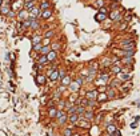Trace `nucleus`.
Listing matches in <instances>:
<instances>
[{
  "label": "nucleus",
  "mask_w": 140,
  "mask_h": 136,
  "mask_svg": "<svg viewBox=\"0 0 140 136\" xmlns=\"http://www.w3.org/2000/svg\"><path fill=\"white\" fill-rule=\"evenodd\" d=\"M35 81L38 86H44V84L47 83V75H44V73H38V75L35 76Z\"/></svg>",
  "instance_id": "obj_2"
},
{
  "label": "nucleus",
  "mask_w": 140,
  "mask_h": 136,
  "mask_svg": "<svg viewBox=\"0 0 140 136\" xmlns=\"http://www.w3.org/2000/svg\"><path fill=\"white\" fill-rule=\"evenodd\" d=\"M83 117L87 119V120H91V119L95 117V113H93V111H85L84 115H83Z\"/></svg>",
  "instance_id": "obj_25"
},
{
  "label": "nucleus",
  "mask_w": 140,
  "mask_h": 136,
  "mask_svg": "<svg viewBox=\"0 0 140 136\" xmlns=\"http://www.w3.org/2000/svg\"><path fill=\"white\" fill-rule=\"evenodd\" d=\"M53 35H55V31H52V29H48V31H45V33H44V38H53Z\"/></svg>",
  "instance_id": "obj_32"
},
{
  "label": "nucleus",
  "mask_w": 140,
  "mask_h": 136,
  "mask_svg": "<svg viewBox=\"0 0 140 136\" xmlns=\"http://www.w3.org/2000/svg\"><path fill=\"white\" fill-rule=\"evenodd\" d=\"M72 136H79V135H72Z\"/></svg>",
  "instance_id": "obj_43"
},
{
  "label": "nucleus",
  "mask_w": 140,
  "mask_h": 136,
  "mask_svg": "<svg viewBox=\"0 0 140 136\" xmlns=\"http://www.w3.org/2000/svg\"><path fill=\"white\" fill-rule=\"evenodd\" d=\"M30 18H35V19H40V16H41V12L43 11L40 10V8L38 7V5H35L33 8H31L30 11Z\"/></svg>",
  "instance_id": "obj_1"
},
{
  "label": "nucleus",
  "mask_w": 140,
  "mask_h": 136,
  "mask_svg": "<svg viewBox=\"0 0 140 136\" xmlns=\"http://www.w3.org/2000/svg\"><path fill=\"white\" fill-rule=\"evenodd\" d=\"M107 18H108V16H107V13H103V12H100V11H99V12L95 15V20H96V21H99V23L105 21V20H107Z\"/></svg>",
  "instance_id": "obj_9"
},
{
  "label": "nucleus",
  "mask_w": 140,
  "mask_h": 136,
  "mask_svg": "<svg viewBox=\"0 0 140 136\" xmlns=\"http://www.w3.org/2000/svg\"><path fill=\"white\" fill-rule=\"evenodd\" d=\"M18 18H19V20H25V19H28L30 18V12H28L27 10H24V8H21V10L18 12Z\"/></svg>",
  "instance_id": "obj_6"
},
{
  "label": "nucleus",
  "mask_w": 140,
  "mask_h": 136,
  "mask_svg": "<svg viewBox=\"0 0 140 136\" xmlns=\"http://www.w3.org/2000/svg\"><path fill=\"white\" fill-rule=\"evenodd\" d=\"M3 1H4V0H0V5H1V4H3Z\"/></svg>",
  "instance_id": "obj_41"
},
{
  "label": "nucleus",
  "mask_w": 140,
  "mask_h": 136,
  "mask_svg": "<svg viewBox=\"0 0 140 136\" xmlns=\"http://www.w3.org/2000/svg\"><path fill=\"white\" fill-rule=\"evenodd\" d=\"M119 72H121V68L118 64H111V73H116L118 75Z\"/></svg>",
  "instance_id": "obj_24"
},
{
  "label": "nucleus",
  "mask_w": 140,
  "mask_h": 136,
  "mask_svg": "<svg viewBox=\"0 0 140 136\" xmlns=\"http://www.w3.org/2000/svg\"><path fill=\"white\" fill-rule=\"evenodd\" d=\"M75 81H76V83H78V84H79V86H80V87H81V86H83V84H84V81H85V79H84V78H83V76H78V78H76V80H75Z\"/></svg>",
  "instance_id": "obj_33"
},
{
  "label": "nucleus",
  "mask_w": 140,
  "mask_h": 136,
  "mask_svg": "<svg viewBox=\"0 0 140 136\" xmlns=\"http://www.w3.org/2000/svg\"><path fill=\"white\" fill-rule=\"evenodd\" d=\"M65 75H67V72H65V69H59V79H60V80H61V79L64 78Z\"/></svg>",
  "instance_id": "obj_36"
},
{
  "label": "nucleus",
  "mask_w": 140,
  "mask_h": 136,
  "mask_svg": "<svg viewBox=\"0 0 140 136\" xmlns=\"http://www.w3.org/2000/svg\"><path fill=\"white\" fill-rule=\"evenodd\" d=\"M121 61L124 64H128V66H130V64H132V61H133V56H123Z\"/></svg>",
  "instance_id": "obj_23"
},
{
  "label": "nucleus",
  "mask_w": 140,
  "mask_h": 136,
  "mask_svg": "<svg viewBox=\"0 0 140 136\" xmlns=\"http://www.w3.org/2000/svg\"><path fill=\"white\" fill-rule=\"evenodd\" d=\"M119 16H120L119 10H115V11H111V12H108V18H110V20H116Z\"/></svg>",
  "instance_id": "obj_14"
},
{
  "label": "nucleus",
  "mask_w": 140,
  "mask_h": 136,
  "mask_svg": "<svg viewBox=\"0 0 140 136\" xmlns=\"http://www.w3.org/2000/svg\"><path fill=\"white\" fill-rule=\"evenodd\" d=\"M16 29H18V32L19 33H23V32H24V27H23V21L21 20H19L18 23H16Z\"/></svg>",
  "instance_id": "obj_26"
},
{
  "label": "nucleus",
  "mask_w": 140,
  "mask_h": 136,
  "mask_svg": "<svg viewBox=\"0 0 140 136\" xmlns=\"http://www.w3.org/2000/svg\"><path fill=\"white\" fill-rule=\"evenodd\" d=\"M70 101H71V103L76 101V95H75V96H70Z\"/></svg>",
  "instance_id": "obj_40"
},
{
  "label": "nucleus",
  "mask_w": 140,
  "mask_h": 136,
  "mask_svg": "<svg viewBox=\"0 0 140 136\" xmlns=\"http://www.w3.org/2000/svg\"><path fill=\"white\" fill-rule=\"evenodd\" d=\"M40 18L43 19V20H50L51 18H52V10L51 8H48V10H44L41 12V16Z\"/></svg>",
  "instance_id": "obj_7"
},
{
  "label": "nucleus",
  "mask_w": 140,
  "mask_h": 136,
  "mask_svg": "<svg viewBox=\"0 0 140 136\" xmlns=\"http://www.w3.org/2000/svg\"><path fill=\"white\" fill-rule=\"evenodd\" d=\"M50 51H51V44L50 45H43L41 49L39 51V55H47Z\"/></svg>",
  "instance_id": "obj_21"
},
{
  "label": "nucleus",
  "mask_w": 140,
  "mask_h": 136,
  "mask_svg": "<svg viewBox=\"0 0 140 136\" xmlns=\"http://www.w3.org/2000/svg\"><path fill=\"white\" fill-rule=\"evenodd\" d=\"M55 117L58 119V121H59L60 124H63V123H65V121H67L68 115H67V112H64V111H58V112H56Z\"/></svg>",
  "instance_id": "obj_3"
},
{
  "label": "nucleus",
  "mask_w": 140,
  "mask_h": 136,
  "mask_svg": "<svg viewBox=\"0 0 140 136\" xmlns=\"http://www.w3.org/2000/svg\"><path fill=\"white\" fill-rule=\"evenodd\" d=\"M78 121H79V126L81 127V128H90V126H91L90 121H88L87 119H83V120H80V117H79Z\"/></svg>",
  "instance_id": "obj_20"
},
{
  "label": "nucleus",
  "mask_w": 140,
  "mask_h": 136,
  "mask_svg": "<svg viewBox=\"0 0 140 136\" xmlns=\"http://www.w3.org/2000/svg\"><path fill=\"white\" fill-rule=\"evenodd\" d=\"M36 5V1H30V0H24V3H23V8L27 11H30L31 8H33Z\"/></svg>",
  "instance_id": "obj_11"
},
{
  "label": "nucleus",
  "mask_w": 140,
  "mask_h": 136,
  "mask_svg": "<svg viewBox=\"0 0 140 136\" xmlns=\"http://www.w3.org/2000/svg\"><path fill=\"white\" fill-rule=\"evenodd\" d=\"M79 117H80V116L76 112L75 113H68V119H67V120L70 121V123H72V124H76V123H78V120H79Z\"/></svg>",
  "instance_id": "obj_10"
},
{
  "label": "nucleus",
  "mask_w": 140,
  "mask_h": 136,
  "mask_svg": "<svg viewBox=\"0 0 140 136\" xmlns=\"http://www.w3.org/2000/svg\"><path fill=\"white\" fill-rule=\"evenodd\" d=\"M68 88L72 91V92H78V91L80 89V86H79L78 83H76V81H71L70 86H68Z\"/></svg>",
  "instance_id": "obj_17"
},
{
  "label": "nucleus",
  "mask_w": 140,
  "mask_h": 136,
  "mask_svg": "<svg viewBox=\"0 0 140 136\" xmlns=\"http://www.w3.org/2000/svg\"><path fill=\"white\" fill-rule=\"evenodd\" d=\"M71 81H72V79H71V75H68V73H67V75H65L64 78L61 79V86L68 87V86H70V83H71Z\"/></svg>",
  "instance_id": "obj_16"
},
{
  "label": "nucleus",
  "mask_w": 140,
  "mask_h": 136,
  "mask_svg": "<svg viewBox=\"0 0 140 136\" xmlns=\"http://www.w3.org/2000/svg\"><path fill=\"white\" fill-rule=\"evenodd\" d=\"M131 76H132V75H131L130 72H124V71H121V72H119V73H118V78H119L121 81H127V80H130Z\"/></svg>",
  "instance_id": "obj_8"
},
{
  "label": "nucleus",
  "mask_w": 140,
  "mask_h": 136,
  "mask_svg": "<svg viewBox=\"0 0 140 136\" xmlns=\"http://www.w3.org/2000/svg\"><path fill=\"white\" fill-rule=\"evenodd\" d=\"M41 36H40V33H35V35L32 36V41H31V43H32V45L33 44H38V43H40V41H41Z\"/></svg>",
  "instance_id": "obj_22"
},
{
  "label": "nucleus",
  "mask_w": 140,
  "mask_h": 136,
  "mask_svg": "<svg viewBox=\"0 0 140 136\" xmlns=\"http://www.w3.org/2000/svg\"><path fill=\"white\" fill-rule=\"evenodd\" d=\"M30 1H38V0H30Z\"/></svg>",
  "instance_id": "obj_42"
},
{
  "label": "nucleus",
  "mask_w": 140,
  "mask_h": 136,
  "mask_svg": "<svg viewBox=\"0 0 140 136\" xmlns=\"http://www.w3.org/2000/svg\"><path fill=\"white\" fill-rule=\"evenodd\" d=\"M84 112H85V107L81 106V104H76V113H78L80 117H83Z\"/></svg>",
  "instance_id": "obj_15"
},
{
  "label": "nucleus",
  "mask_w": 140,
  "mask_h": 136,
  "mask_svg": "<svg viewBox=\"0 0 140 136\" xmlns=\"http://www.w3.org/2000/svg\"><path fill=\"white\" fill-rule=\"evenodd\" d=\"M58 52L59 51H53V49H51L50 52L47 53V60H48V63H51V61H56V59H58Z\"/></svg>",
  "instance_id": "obj_5"
},
{
  "label": "nucleus",
  "mask_w": 140,
  "mask_h": 136,
  "mask_svg": "<svg viewBox=\"0 0 140 136\" xmlns=\"http://www.w3.org/2000/svg\"><path fill=\"white\" fill-rule=\"evenodd\" d=\"M56 112H58V109H56L55 107H51V108L48 109V115H50V117H55Z\"/></svg>",
  "instance_id": "obj_29"
},
{
  "label": "nucleus",
  "mask_w": 140,
  "mask_h": 136,
  "mask_svg": "<svg viewBox=\"0 0 140 136\" xmlns=\"http://www.w3.org/2000/svg\"><path fill=\"white\" fill-rule=\"evenodd\" d=\"M21 1H24V0H21Z\"/></svg>",
  "instance_id": "obj_45"
},
{
  "label": "nucleus",
  "mask_w": 140,
  "mask_h": 136,
  "mask_svg": "<svg viewBox=\"0 0 140 136\" xmlns=\"http://www.w3.org/2000/svg\"><path fill=\"white\" fill-rule=\"evenodd\" d=\"M96 7L98 8H101V7H104V0H96Z\"/></svg>",
  "instance_id": "obj_37"
},
{
  "label": "nucleus",
  "mask_w": 140,
  "mask_h": 136,
  "mask_svg": "<svg viewBox=\"0 0 140 136\" xmlns=\"http://www.w3.org/2000/svg\"><path fill=\"white\" fill-rule=\"evenodd\" d=\"M31 29H33V31L40 29V20L32 18V20H31Z\"/></svg>",
  "instance_id": "obj_12"
},
{
  "label": "nucleus",
  "mask_w": 140,
  "mask_h": 136,
  "mask_svg": "<svg viewBox=\"0 0 140 136\" xmlns=\"http://www.w3.org/2000/svg\"><path fill=\"white\" fill-rule=\"evenodd\" d=\"M43 67L44 66H41V64H39L38 61H36V63L33 64V71H40V69H43Z\"/></svg>",
  "instance_id": "obj_35"
},
{
  "label": "nucleus",
  "mask_w": 140,
  "mask_h": 136,
  "mask_svg": "<svg viewBox=\"0 0 140 136\" xmlns=\"http://www.w3.org/2000/svg\"><path fill=\"white\" fill-rule=\"evenodd\" d=\"M98 89H93V91H87L85 92V99L87 100H96V97H98Z\"/></svg>",
  "instance_id": "obj_4"
},
{
  "label": "nucleus",
  "mask_w": 140,
  "mask_h": 136,
  "mask_svg": "<svg viewBox=\"0 0 140 136\" xmlns=\"http://www.w3.org/2000/svg\"><path fill=\"white\" fill-rule=\"evenodd\" d=\"M64 136H72V129L71 128L64 129Z\"/></svg>",
  "instance_id": "obj_38"
},
{
  "label": "nucleus",
  "mask_w": 140,
  "mask_h": 136,
  "mask_svg": "<svg viewBox=\"0 0 140 136\" xmlns=\"http://www.w3.org/2000/svg\"><path fill=\"white\" fill-rule=\"evenodd\" d=\"M60 48H61V44H60V43H51V49L59 51Z\"/></svg>",
  "instance_id": "obj_31"
},
{
  "label": "nucleus",
  "mask_w": 140,
  "mask_h": 136,
  "mask_svg": "<svg viewBox=\"0 0 140 136\" xmlns=\"http://www.w3.org/2000/svg\"><path fill=\"white\" fill-rule=\"evenodd\" d=\"M108 100V96L105 92H99L98 93V97H96V101H99V103H103V101H107Z\"/></svg>",
  "instance_id": "obj_13"
},
{
  "label": "nucleus",
  "mask_w": 140,
  "mask_h": 136,
  "mask_svg": "<svg viewBox=\"0 0 140 136\" xmlns=\"http://www.w3.org/2000/svg\"><path fill=\"white\" fill-rule=\"evenodd\" d=\"M95 84H96V86H105V84H107V81H105V80H103V79L101 78H98V79H96V80H95Z\"/></svg>",
  "instance_id": "obj_30"
},
{
  "label": "nucleus",
  "mask_w": 140,
  "mask_h": 136,
  "mask_svg": "<svg viewBox=\"0 0 140 136\" xmlns=\"http://www.w3.org/2000/svg\"><path fill=\"white\" fill-rule=\"evenodd\" d=\"M41 47H43L41 41H40V43H38V44H33V45H32V51H33V52H38V53H39V51L41 49Z\"/></svg>",
  "instance_id": "obj_28"
},
{
  "label": "nucleus",
  "mask_w": 140,
  "mask_h": 136,
  "mask_svg": "<svg viewBox=\"0 0 140 136\" xmlns=\"http://www.w3.org/2000/svg\"><path fill=\"white\" fill-rule=\"evenodd\" d=\"M38 63H39V64H41V66H47V64H48L47 56H45V55H39V58H38Z\"/></svg>",
  "instance_id": "obj_19"
},
{
  "label": "nucleus",
  "mask_w": 140,
  "mask_h": 136,
  "mask_svg": "<svg viewBox=\"0 0 140 136\" xmlns=\"http://www.w3.org/2000/svg\"><path fill=\"white\" fill-rule=\"evenodd\" d=\"M105 129H107L108 134H113V132L116 131V126H115V124H108Z\"/></svg>",
  "instance_id": "obj_27"
},
{
  "label": "nucleus",
  "mask_w": 140,
  "mask_h": 136,
  "mask_svg": "<svg viewBox=\"0 0 140 136\" xmlns=\"http://www.w3.org/2000/svg\"><path fill=\"white\" fill-rule=\"evenodd\" d=\"M139 107H140V101H139Z\"/></svg>",
  "instance_id": "obj_44"
},
{
  "label": "nucleus",
  "mask_w": 140,
  "mask_h": 136,
  "mask_svg": "<svg viewBox=\"0 0 140 136\" xmlns=\"http://www.w3.org/2000/svg\"><path fill=\"white\" fill-rule=\"evenodd\" d=\"M39 8H40V10H41V11H44V10H48V8H51V3L48 1V0H43V1L40 3Z\"/></svg>",
  "instance_id": "obj_18"
},
{
  "label": "nucleus",
  "mask_w": 140,
  "mask_h": 136,
  "mask_svg": "<svg viewBox=\"0 0 140 136\" xmlns=\"http://www.w3.org/2000/svg\"><path fill=\"white\" fill-rule=\"evenodd\" d=\"M105 91H107V86H99L98 92H105Z\"/></svg>",
  "instance_id": "obj_39"
},
{
  "label": "nucleus",
  "mask_w": 140,
  "mask_h": 136,
  "mask_svg": "<svg viewBox=\"0 0 140 136\" xmlns=\"http://www.w3.org/2000/svg\"><path fill=\"white\" fill-rule=\"evenodd\" d=\"M51 43H52V41H51L50 38H43V39H41V44H43V45H50Z\"/></svg>",
  "instance_id": "obj_34"
}]
</instances>
